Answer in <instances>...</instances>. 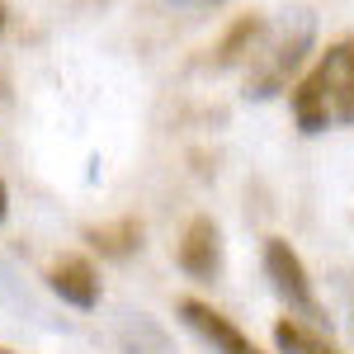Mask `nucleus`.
<instances>
[{"label": "nucleus", "mask_w": 354, "mask_h": 354, "mask_svg": "<svg viewBox=\"0 0 354 354\" xmlns=\"http://www.w3.org/2000/svg\"><path fill=\"white\" fill-rule=\"evenodd\" d=\"M293 118L302 133H326L354 123V38L330 43L293 90Z\"/></svg>", "instance_id": "obj_1"}, {"label": "nucleus", "mask_w": 354, "mask_h": 354, "mask_svg": "<svg viewBox=\"0 0 354 354\" xmlns=\"http://www.w3.org/2000/svg\"><path fill=\"white\" fill-rule=\"evenodd\" d=\"M180 322H185L213 354H260V345H255L241 326H232L218 307H208V302H198V298L180 302Z\"/></svg>", "instance_id": "obj_4"}, {"label": "nucleus", "mask_w": 354, "mask_h": 354, "mask_svg": "<svg viewBox=\"0 0 354 354\" xmlns=\"http://www.w3.org/2000/svg\"><path fill=\"white\" fill-rule=\"evenodd\" d=\"M5 213H10V194H5V180H0V222H5Z\"/></svg>", "instance_id": "obj_11"}, {"label": "nucleus", "mask_w": 354, "mask_h": 354, "mask_svg": "<svg viewBox=\"0 0 354 354\" xmlns=\"http://www.w3.org/2000/svg\"><path fill=\"white\" fill-rule=\"evenodd\" d=\"M0 38H5V5H0Z\"/></svg>", "instance_id": "obj_12"}, {"label": "nucleus", "mask_w": 354, "mask_h": 354, "mask_svg": "<svg viewBox=\"0 0 354 354\" xmlns=\"http://www.w3.org/2000/svg\"><path fill=\"white\" fill-rule=\"evenodd\" d=\"M85 236H90V245H95L100 255L123 260V255H133L137 245H142V222H137V218H123V222H109V227H90Z\"/></svg>", "instance_id": "obj_9"}, {"label": "nucleus", "mask_w": 354, "mask_h": 354, "mask_svg": "<svg viewBox=\"0 0 354 354\" xmlns=\"http://www.w3.org/2000/svg\"><path fill=\"white\" fill-rule=\"evenodd\" d=\"M312 19L307 15H293V28L283 24V33L274 38V43H255V66H250V81H245V95H255V100H270V95H279L283 85H288V76L298 71V62L307 57V48H312Z\"/></svg>", "instance_id": "obj_2"}, {"label": "nucleus", "mask_w": 354, "mask_h": 354, "mask_svg": "<svg viewBox=\"0 0 354 354\" xmlns=\"http://www.w3.org/2000/svg\"><path fill=\"white\" fill-rule=\"evenodd\" d=\"M265 15H241L236 24L227 28V38L218 43V66H236V62H245V57L255 53V43L265 38Z\"/></svg>", "instance_id": "obj_8"}, {"label": "nucleus", "mask_w": 354, "mask_h": 354, "mask_svg": "<svg viewBox=\"0 0 354 354\" xmlns=\"http://www.w3.org/2000/svg\"><path fill=\"white\" fill-rule=\"evenodd\" d=\"M0 354H15V350H0Z\"/></svg>", "instance_id": "obj_13"}, {"label": "nucleus", "mask_w": 354, "mask_h": 354, "mask_svg": "<svg viewBox=\"0 0 354 354\" xmlns=\"http://www.w3.org/2000/svg\"><path fill=\"white\" fill-rule=\"evenodd\" d=\"M170 5H180V10H213L218 0H170Z\"/></svg>", "instance_id": "obj_10"}, {"label": "nucleus", "mask_w": 354, "mask_h": 354, "mask_svg": "<svg viewBox=\"0 0 354 354\" xmlns=\"http://www.w3.org/2000/svg\"><path fill=\"white\" fill-rule=\"evenodd\" d=\"M48 288H53L62 302L90 312L100 302V270L85 260V255H62L53 270H48Z\"/></svg>", "instance_id": "obj_6"}, {"label": "nucleus", "mask_w": 354, "mask_h": 354, "mask_svg": "<svg viewBox=\"0 0 354 354\" xmlns=\"http://www.w3.org/2000/svg\"><path fill=\"white\" fill-rule=\"evenodd\" d=\"M175 265L198 279V283H213L222 274V227L213 218H194L185 227V236L175 245Z\"/></svg>", "instance_id": "obj_5"}, {"label": "nucleus", "mask_w": 354, "mask_h": 354, "mask_svg": "<svg viewBox=\"0 0 354 354\" xmlns=\"http://www.w3.org/2000/svg\"><path fill=\"white\" fill-rule=\"evenodd\" d=\"M274 350L279 354H345L335 340H326L312 322H298V317L274 322Z\"/></svg>", "instance_id": "obj_7"}, {"label": "nucleus", "mask_w": 354, "mask_h": 354, "mask_svg": "<svg viewBox=\"0 0 354 354\" xmlns=\"http://www.w3.org/2000/svg\"><path fill=\"white\" fill-rule=\"evenodd\" d=\"M265 279L279 293V302H288V312H302V317H322L317 307V293H312V274L302 265V255L283 236H265Z\"/></svg>", "instance_id": "obj_3"}]
</instances>
